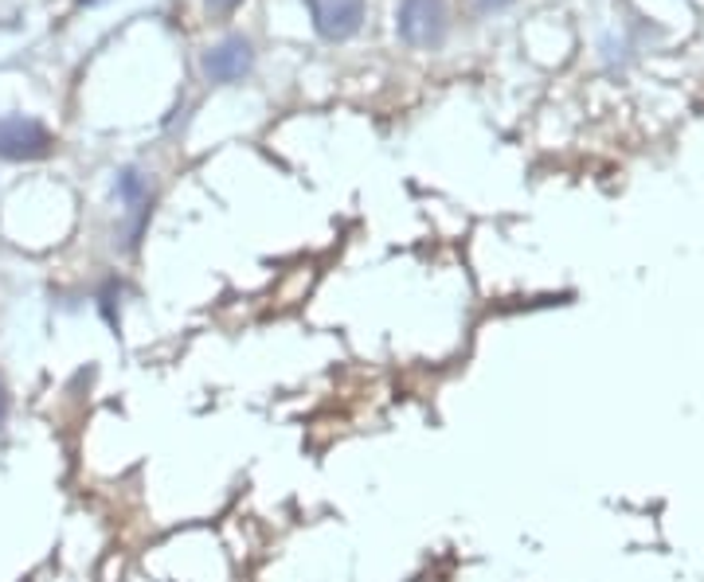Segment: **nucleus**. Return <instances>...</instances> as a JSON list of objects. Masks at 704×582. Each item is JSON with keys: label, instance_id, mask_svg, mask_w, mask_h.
Here are the masks:
<instances>
[{"label": "nucleus", "instance_id": "obj_1", "mask_svg": "<svg viewBox=\"0 0 704 582\" xmlns=\"http://www.w3.org/2000/svg\"><path fill=\"white\" fill-rule=\"evenodd\" d=\"M395 32L407 48H439L446 36V0H399Z\"/></svg>", "mask_w": 704, "mask_h": 582}, {"label": "nucleus", "instance_id": "obj_2", "mask_svg": "<svg viewBox=\"0 0 704 582\" xmlns=\"http://www.w3.org/2000/svg\"><path fill=\"white\" fill-rule=\"evenodd\" d=\"M114 192H118V204H122V216H126L122 251H138L141 235H145V227H150V216H153L150 180L141 177L138 169H122L118 172V180H114Z\"/></svg>", "mask_w": 704, "mask_h": 582}, {"label": "nucleus", "instance_id": "obj_3", "mask_svg": "<svg viewBox=\"0 0 704 582\" xmlns=\"http://www.w3.org/2000/svg\"><path fill=\"white\" fill-rule=\"evenodd\" d=\"M56 149V133L36 118L9 113L0 118V160H44Z\"/></svg>", "mask_w": 704, "mask_h": 582}, {"label": "nucleus", "instance_id": "obj_4", "mask_svg": "<svg viewBox=\"0 0 704 582\" xmlns=\"http://www.w3.org/2000/svg\"><path fill=\"white\" fill-rule=\"evenodd\" d=\"M251 66H254V51H251V39L243 36L219 39L216 48H207L200 56V71H204L207 83H239Z\"/></svg>", "mask_w": 704, "mask_h": 582}, {"label": "nucleus", "instance_id": "obj_5", "mask_svg": "<svg viewBox=\"0 0 704 582\" xmlns=\"http://www.w3.org/2000/svg\"><path fill=\"white\" fill-rule=\"evenodd\" d=\"M313 28L321 39H348L365 24V0H310Z\"/></svg>", "mask_w": 704, "mask_h": 582}, {"label": "nucleus", "instance_id": "obj_6", "mask_svg": "<svg viewBox=\"0 0 704 582\" xmlns=\"http://www.w3.org/2000/svg\"><path fill=\"white\" fill-rule=\"evenodd\" d=\"M9 387H4V379H0V431H4V419H9Z\"/></svg>", "mask_w": 704, "mask_h": 582}, {"label": "nucleus", "instance_id": "obj_7", "mask_svg": "<svg viewBox=\"0 0 704 582\" xmlns=\"http://www.w3.org/2000/svg\"><path fill=\"white\" fill-rule=\"evenodd\" d=\"M207 4H212V9H219V12H231L239 0H207Z\"/></svg>", "mask_w": 704, "mask_h": 582}, {"label": "nucleus", "instance_id": "obj_8", "mask_svg": "<svg viewBox=\"0 0 704 582\" xmlns=\"http://www.w3.org/2000/svg\"><path fill=\"white\" fill-rule=\"evenodd\" d=\"M478 4H481V9H505L509 0H478Z\"/></svg>", "mask_w": 704, "mask_h": 582}]
</instances>
